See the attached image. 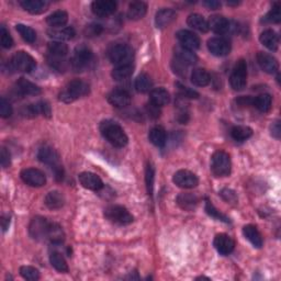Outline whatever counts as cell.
Masks as SVG:
<instances>
[{"label":"cell","mask_w":281,"mask_h":281,"mask_svg":"<svg viewBox=\"0 0 281 281\" xmlns=\"http://www.w3.org/2000/svg\"><path fill=\"white\" fill-rule=\"evenodd\" d=\"M47 63L53 70H55L60 73L67 71L68 66L71 65V64H68V62L66 61V57H56L52 55L47 56Z\"/></svg>","instance_id":"cell-44"},{"label":"cell","mask_w":281,"mask_h":281,"mask_svg":"<svg viewBox=\"0 0 281 281\" xmlns=\"http://www.w3.org/2000/svg\"><path fill=\"white\" fill-rule=\"evenodd\" d=\"M259 41L265 47L270 51H277L279 46V38L274 30H265L260 34Z\"/></svg>","instance_id":"cell-25"},{"label":"cell","mask_w":281,"mask_h":281,"mask_svg":"<svg viewBox=\"0 0 281 281\" xmlns=\"http://www.w3.org/2000/svg\"><path fill=\"white\" fill-rule=\"evenodd\" d=\"M12 115V107L9 101L6 100V98H1V100H0V116L3 119H7V118L11 117Z\"/></svg>","instance_id":"cell-52"},{"label":"cell","mask_w":281,"mask_h":281,"mask_svg":"<svg viewBox=\"0 0 281 281\" xmlns=\"http://www.w3.org/2000/svg\"><path fill=\"white\" fill-rule=\"evenodd\" d=\"M50 263L60 273H68V265L66 260L64 258V256L61 253H58V251H53L50 255Z\"/></svg>","instance_id":"cell-39"},{"label":"cell","mask_w":281,"mask_h":281,"mask_svg":"<svg viewBox=\"0 0 281 281\" xmlns=\"http://www.w3.org/2000/svg\"><path fill=\"white\" fill-rule=\"evenodd\" d=\"M89 93V85L86 81L75 80L68 83L66 89L60 93V100L65 103H71L78 98L87 96Z\"/></svg>","instance_id":"cell-4"},{"label":"cell","mask_w":281,"mask_h":281,"mask_svg":"<svg viewBox=\"0 0 281 281\" xmlns=\"http://www.w3.org/2000/svg\"><path fill=\"white\" fill-rule=\"evenodd\" d=\"M205 211H206V213H208L210 216H212V218H214L216 220L225 222V223H230V222H231L229 220V218H226V216L223 213H221V212L218 209H216L215 206L211 203V201H209V200L205 201Z\"/></svg>","instance_id":"cell-46"},{"label":"cell","mask_w":281,"mask_h":281,"mask_svg":"<svg viewBox=\"0 0 281 281\" xmlns=\"http://www.w3.org/2000/svg\"><path fill=\"white\" fill-rule=\"evenodd\" d=\"M154 179H155V170L152 164H147L146 170H145V181H146V188L149 195H153V190H154Z\"/></svg>","instance_id":"cell-49"},{"label":"cell","mask_w":281,"mask_h":281,"mask_svg":"<svg viewBox=\"0 0 281 281\" xmlns=\"http://www.w3.org/2000/svg\"><path fill=\"white\" fill-rule=\"evenodd\" d=\"M208 48L212 55L214 56H226L231 52V43L225 38H211L208 41Z\"/></svg>","instance_id":"cell-13"},{"label":"cell","mask_w":281,"mask_h":281,"mask_svg":"<svg viewBox=\"0 0 281 281\" xmlns=\"http://www.w3.org/2000/svg\"><path fill=\"white\" fill-rule=\"evenodd\" d=\"M263 21L269 23H279L281 21V7L279 2H276L274 4L271 10L266 14Z\"/></svg>","instance_id":"cell-45"},{"label":"cell","mask_w":281,"mask_h":281,"mask_svg":"<svg viewBox=\"0 0 281 281\" xmlns=\"http://www.w3.org/2000/svg\"><path fill=\"white\" fill-rule=\"evenodd\" d=\"M213 245H214L215 249L218 250L219 254L226 256V255H230L232 251L234 250L235 241L229 235L218 234L214 238Z\"/></svg>","instance_id":"cell-17"},{"label":"cell","mask_w":281,"mask_h":281,"mask_svg":"<svg viewBox=\"0 0 281 281\" xmlns=\"http://www.w3.org/2000/svg\"><path fill=\"white\" fill-rule=\"evenodd\" d=\"M271 135L276 139H279L280 137V123L279 121H276L275 123H273V125H271Z\"/></svg>","instance_id":"cell-58"},{"label":"cell","mask_w":281,"mask_h":281,"mask_svg":"<svg viewBox=\"0 0 281 281\" xmlns=\"http://www.w3.org/2000/svg\"><path fill=\"white\" fill-rule=\"evenodd\" d=\"M199 199L196 195L192 194H180L177 197V203L179 204L180 208L187 211H192L197 204H198Z\"/></svg>","instance_id":"cell-32"},{"label":"cell","mask_w":281,"mask_h":281,"mask_svg":"<svg viewBox=\"0 0 281 281\" xmlns=\"http://www.w3.org/2000/svg\"><path fill=\"white\" fill-rule=\"evenodd\" d=\"M50 226L51 222H48L45 218H42V216H37V218H34L31 221L30 225H29V233H30L32 239L37 241L47 240Z\"/></svg>","instance_id":"cell-10"},{"label":"cell","mask_w":281,"mask_h":281,"mask_svg":"<svg viewBox=\"0 0 281 281\" xmlns=\"http://www.w3.org/2000/svg\"><path fill=\"white\" fill-rule=\"evenodd\" d=\"M47 50L50 55L56 57H66L68 54V46L60 41H53L48 43Z\"/></svg>","instance_id":"cell-40"},{"label":"cell","mask_w":281,"mask_h":281,"mask_svg":"<svg viewBox=\"0 0 281 281\" xmlns=\"http://www.w3.org/2000/svg\"><path fill=\"white\" fill-rule=\"evenodd\" d=\"M145 109H146L147 115H149L152 118V119H157V118L161 117L160 107H157L156 105H154V103H152L151 101H150V103H147L146 107H145Z\"/></svg>","instance_id":"cell-54"},{"label":"cell","mask_w":281,"mask_h":281,"mask_svg":"<svg viewBox=\"0 0 281 281\" xmlns=\"http://www.w3.org/2000/svg\"><path fill=\"white\" fill-rule=\"evenodd\" d=\"M271 103H273V99H271V96L268 93H263V95H259L258 97L254 98L253 106L258 109L260 112H268L271 108Z\"/></svg>","instance_id":"cell-41"},{"label":"cell","mask_w":281,"mask_h":281,"mask_svg":"<svg viewBox=\"0 0 281 281\" xmlns=\"http://www.w3.org/2000/svg\"><path fill=\"white\" fill-rule=\"evenodd\" d=\"M220 195L222 198H223L226 202H229V203H236V202H238V196H236L234 190L225 188L220 192Z\"/></svg>","instance_id":"cell-53"},{"label":"cell","mask_w":281,"mask_h":281,"mask_svg":"<svg viewBox=\"0 0 281 281\" xmlns=\"http://www.w3.org/2000/svg\"><path fill=\"white\" fill-rule=\"evenodd\" d=\"M211 169L216 177L229 176L232 169V161L228 153L224 151H216L212 155Z\"/></svg>","instance_id":"cell-5"},{"label":"cell","mask_w":281,"mask_h":281,"mask_svg":"<svg viewBox=\"0 0 281 281\" xmlns=\"http://www.w3.org/2000/svg\"><path fill=\"white\" fill-rule=\"evenodd\" d=\"M108 101H109L113 107L123 109V108L130 105L131 96L130 93L124 89H115L108 96Z\"/></svg>","instance_id":"cell-19"},{"label":"cell","mask_w":281,"mask_h":281,"mask_svg":"<svg viewBox=\"0 0 281 281\" xmlns=\"http://www.w3.org/2000/svg\"><path fill=\"white\" fill-rule=\"evenodd\" d=\"M257 62L261 70L267 74H276L279 70V64L276 58L270 54L258 52Z\"/></svg>","instance_id":"cell-20"},{"label":"cell","mask_w":281,"mask_h":281,"mask_svg":"<svg viewBox=\"0 0 281 281\" xmlns=\"http://www.w3.org/2000/svg\"><path fill=\"white\" fill-rule=\"evenodd\" d=\"M20 275L22 277L29 281H37L40 279V273L37 268L32 266H22L20 268Z\"/></svg>","instance_id":"cell-48"},{"label":"cell","mask_w":281,"mask_h":281,"mask_svg":"<svg viewBox=\"0 0 281 281\" xmlns=\"http://www.w3.org/2000/svg\"><path fill=\"white\" fill-rule=\"evenodd\" d=\"M92 62H93L92 51L88 46L81 44V45L77 46L75 48L70 64L71 67L73 68V71H75L76 73H80L86 71L87 68H89Z\"/></svg>","instance_id":"cell-3"},{"label":"cell","mask_w":281,"mask_h":281,"mask_svg":"<svg viewBox=\"0 0 281 281\" xmlns=\"http://www.w3.org/2000/svg\"><path fill=\"white\" fill-rule=\"evenodd\" d=\"M254 102V98H251L249 96L247 97H240L239 99H236V103H239L240 106H253Z\"/></svg>","instance_id":"cell-57"},{"label":"cell","mask_w":281,"mask_h":281,"mask_svg":"<svg viewBox=\"0 0 281 281\" xmlns=\"http://www.w3.org/2000/svg\"><path fill=\"white\" fill-rule=\"evenodd\" d=\"M91 10L97 17L107 18L116 12L117 2L113 0H97L92 2Z\"/></svg>","instance_id":"cell-15"},{"label":"cell","mask_w":281,"mask_h":281,"mask_svg":"<svg viewBox=\"0 0 281 281\" xmlns=\"http://www.w3.org/2000/svg\"><path fill=\"white\" fill-rule=\"evenodd\" d=\"M243 234L245 239L250 241V244L256 248H260L263 246V238L259 233L258 229L254 225H246L243 228Z\"/></svg>","instance_id":"cell-26"},{"label":"cell","mask_w":281,"mask_h":281,"mask_svg":"<svg viewBox=\"0 0 281 281\" xmlns=\"http://www.w3.org/2000/svg\"><path fill=\"white\" fill-rule=\"evenodd\" d=\"M208 26L209 29L216 34H228L231 32V21L223 16L214 14V16L210 17Z\"/></svg>","instance_id":"cell-18"},{"label":"cell","mask_w":281,"mask_h":281,"mask_svg":"<svg viewBox=\"0 0 281 281\" xmlns=\"http://www.w3.org/2000/svg\"><path fill=\"white\" fill-rule=\"evenodd\" d=\"M149 139L152 144H154L157 147H164L167 142V134L164 127L161 126H154L150 131Z\"/></svg>","instance_id":"cell-31"},{"label":"cell","mask_w":281,"mask_h":281,"mask_svg":"<svg viewBox=\"0 0 281 281\" xmlns=\"http://www.w3.org/2000/svg\"><path fill=\"white\" fill-rule=\"evenodd\" d=\"M1 224H2V230L3 231H7L9 228V224H10V219H9V216H2V220H1Z\"/></svg>","instance_id":"cell-60"},{"label":"cell","mask_w":281,"mask_h":281,"mask_svg":"<svg viewBox=\"0 0 281 281\" xmlns=\"http://www.w3.org/2000/svg\"><path fill=\"white\" fill-rule=\"evenodd\" d=\"M150 98H151V102L160 108L168 105L170 101L169 92L161 87L151 90Z\"/></svg>","instance_id":"cell-29"},{"label":"cell","mask_w":281,"mask_h":281,"mask_svg":"<svg viewBox=\"0 0 281 281\" xmlns=\"http://www.w3.org/2000/svg\"><path fill=\"white\" fill-rule=\"evenodd\" d=\"M78 180H80V185L83 188L93 190V191H99L103 188V182L99 176H97L93 172L89 171H83L78 176Z\"/></svg>","instance_id":"cell-16"},{"label":"cell","mask_w":281,"mask_h":281,"mask_svg":"<svg viewBox=\"0 0 281 281\" xmlns=\"http://www.w3.org/2000/svg\"><path fill=\"white\" fill-rule=\"evenodd\" d=\"M176 38L180 43L179 45L188 48V50L195 51V50H198V48L200 47V44H201L200 38L197 36L196 33L191 32L189 30L178 31L176 34Z\"/></svg>","instance_id":"cell-14"},{"label":"cell","mask_w":281,"mask_h":281,"mask_svg":"<svg viewBox=\"0 0 281 281\" xmlns=\"http://www.w3.org/2000/svg\"><path fill=\"white\" fill-rule=\"evenodd\" d=\"M203 4L206 7L211 9V10H216L221 7V2L215 1V0H208V1H203Z\"/></svg>","instance_id":"cell-59"},{"label":"cell","mask_w":281,"mask_h":281,"mask_svg":"<svg viewBox=\"0 0 281 281\" xmlns=\"http://www.w3.org/2000/svg\"><path fill=\"white\" fill-rule=\"evenodd\" d=\"M177 14L170 8H164L156 13L155 24L159 29H165L176 20Z\"/></svg>","instance_id":"cell-21"},{"label":"cell","mask_w":281,"mask_h":281,"mask_svg":"<svg viewBox=\"0 0 281 281\" xmlns=\"http://www.w3.org/2000/svg\"><path fill=\"white\" fill-rule=\"evenodd\" d=\"M21 179L24 184H27L31 187H43L46 184V176L40 169L37 168H26L21 171Z\"/></svg>","instance_id":"cell-12"},{"label":"cell","mask_w":281,"mask_h":281,"mask_svg":"<svg viewBox=\"0 0 281 281\" xmlns=\"http://www.w3.org/2000/svg\"><path fill=\"white\" fill-rule=\"evenodd\" d=\"M16 29L26 42L32 44L37 41V32L31 27L24 26V24H17Z\"/></svg>","instance_id":"cell-43"},{"label":"cell","mask_w":281,"mask_h":281,"mask_svg":"<svg viewBox=\"0 0 281 281\" xmlns=\"http://www.w3.org/2000/svg\"><path fill=\"white\" fill-rule=\"evenodd\" d=\"M45 205L47 206L48 209L51 210H58L61 209L62 206L65 203V198H64V196L62 192L60 191H51L48 192L45 197Z\"/></svg>","instance_id":"cell-30"},{"label":"cell","mask_w":281,"mask_h":281,"mask_svg":"<svg viewBox=\"0 0 281 281\" xmlns=\"http://www.w3.org/2000/svg\"><path fill=\"white\" fill-rule=\"evenodd\" d=\"M231 87L234 90H243L247 83V65L244 60H240L234 67L230 77Z\"/></svg>","instance_id":"cell-9"},{"label":"cell","mask_w":281,"mask_h":281,"mask_svg":"<svg viewBox=\"0 0 281 281\" xmlns=\"http://www.w3.org/2000/svg\"><path fill=\"white\" fill-rule=\"evenodd\" d=\"M37 66L36 60L30 55L23 51L17 52L11 57L10 62H9V67L11 71L16 72H22V73H31Z\"/></svg>","instance_id":"cell-7"},{"label":"cell","mask_w":281,"mask_h":281,"mask_svg":"<svg viewBox=\"0 0 281 281\" xmlns=\"http://www.w3.org/2000/svg\"><path fill=\"white\" fill-rule=\"evenodd\" d=\"M68 21V14L64 10H57L55 12L51 13L50 16L46 18V22L52 28H62L65 26Z\"/></svg>","instance_id":"cell-34"},{"label":"cell","mask_w":281,"mask_h":281,"mask_svg":"<svg viewBox=\"0 0 281 281\" xmlns=\"http://www.w3.org/2000/svg\"><path fill=\"white\" fill-rule=\"evenodd\" d=\"M187 23L188 26L191 27L195 30H198L200 32H208L209 31V26H208V21L201 16V14L198 13H194L190 14L187 19Z\"/></svg>","instance_id":"cell-35"},{"label":"cell","mask_w":281,"mask_h":281,"mask_svg":"<svg viewBox=\"0 0 281 281\" xmlns=\"http://www.w3.org/2000/svg\"><path fill=\"white\" fill-rule=\"evenodd\" d=\"M172 68H174L175 73L178 74L180 76H186L187 74V65H185L184 63H181L179 61L175 60L172 62Z\"/></svg>","instance_id":"cell-56"},{"label":"cell","mask_w":281,"mask_h":281,"mask_svg":"<svg viewBox=\"0 0 281 281\" xmlns=\"http://www.w3.org/2000/svg\"><path fill=\"white\" fill-rule=\"evenodd\" d=\"M0 43L4 48H10L13 45V40L10 33L3 26L0 28Z\"/></svg>","instance_id":"cell-51"},{"label":"cell","mask_w":281,"mask_h":281,"mask_svg":"<svg viewBox=\"0 0 281 281\" xmlns=\"http://www.w3.org/2000/svg\"><path fill=\"white\" fill-rule=\"evenodd\" d=\"M48 37L52 39H55L60 42L62 41H70L74 37L76 36V31L74 30V28L72 27H65L61 29H53V30L47 31Z\"/></svg>","instance_id":"cell-28"},{"label":"cell","mask_w":281,"mask_h":281,"mask_svg":"<svg viewBox=\"0 0 281 281\" xmlns=\"http://www.w3.org/2000/svg\"><path fill=\"white\" fill-rule=\"evenodd\" d=\"M38 159L40 160V161L51 167L54 171V174H55V178L58 181L63 180L64 169L60 161V156H58L55 150L52 149L50 146H44L39 151Z\"/></svg>","instance_id":"cell-2"},{"label":"cell","mask_w":281,"mask_h":281,"mask_svg":"<svg viewBox=\"0 0 281 281\" xmlns=\"http://www.w3.org/2000/svg\"><path fill=\"white\" fill-rule=\"evenodd\" d=\"M100 132L103 137L118 149H122L127 145L129 137L124 130L115 121H103L100 124Z\"/></svg>","instance_id":"cell-1"},{"label":"cell","mask_w":281,"mask_h":281,"mask_svg":"<svg viewBox=\"0 0 281 281\" xmlns=\"http://www.w3.org/2000/svg\"><path fill=\"white\" fill-rule=\"evenodd\" d=\"M20 6L32 14H40L47 10L50 3L44 0H22L20 1Z\"/></svg>","instance_id":"cell-23"},{"label":"cell","mask_w":281,"mask_h":281,"mask_svg":"<svg viewBox=\"0 0 281 281\" xmlns=\"http://www.w3.org/2000/svg\"><path fill=\"white\" fill-rule=\"evenodd\" d=\"M47 240L54 245H60L63 243L64 240H65V234H64V231L60 225L56 223H51L47 234Z\"/></svg>","instance_id":"cell-37"},{"label":"cell","mask_w":281,"mask_h":281,"mask_svg":"<svg viewBox=\"0 0 281 281\" xmlns=\"http://www.w3.org/2000/svg\"><path fill=\"white\" fill-rule=\"evenodd\" d=\"M17 90L22 96H38L41 93L40 87L23 77L17 81Z\"/></svg>","instance_id":"cell-24"},{"label":"cell","mask_w":281,"mask_h":281,"mask_svg":"<svg viewBox=\"0 0 281 281\" xmlns=\"http://www.w3.org/2000/svg\"><path fill=\"white\" fill-rule=\"evenodd\" d=\"M0 162L3 168H7L10 165V153L7 151V149L2 147L1 152H0Z\"/></svg>","instance_id":"cell-55"},{"label":"cell","mask_w":281,"mask_h":281,"mask_svg":"<svg viewBox=\"0 0 281 281\" xmlns=\"http://www.w3.org/2000/svg\"><path fill=\"white\" fill-rule=\"evenodd\" d=\"M172 181L177 187L182 189H192L199 184V179L197 175L186 169L176 171L174 177H172Z\"/></svg>","instance_id":"cell-11"},{"label":"cell","mask_w":281,"mask_h":281,"mask_svg":"<svg viewBox=\"0 0 281 281\" xmlns=\"http://www.w3.org/2000/svg\"><path fill=\"white\" fill-rule=\"evenodd\" d=\"M176 87H177V89H178L179 96L185 98V99H198L199 98L198 92L194 89H191V88L189 87L182 85V83L179 81L176 82Z\"/></svg>","instance_id":"cell-47"},{"label":"cell","mask_w":281,"mask_h":281,"mask_svg":"<svg viewBox=\"0 0 281 281\" xmlns=\"http://www.w3.org/2000/svg\"><path fill=\"white\" fill-rule=\"evenodd\" d=\"M147 11V4L143 1H133L130 3L129 10H127V17L131 20H141L145 17Z\"/></svg>","instance_id":"cell-27"},{"label":"cell","mask_w":281,"mask_h":281,"mask_svg":"<svg viewBox=\"0 0 281 281\" xmlns=\"http://www.w3.org/2000/svg\"><path fill=\"white\" fill-rule=\"evenodd\" d=\"M102 31H103V28H102L101 24L90 23L85 28V30H83V34H85V36L88 38H96V37H99L100 34L102 33Z\"/></svg>","instance_id":"cell-50"},{"label":"cell","mask_w":281,"mask_h":281,"mask_svg":"<svg viewBox=\"0 0 281 281\" xmlns=\"http://www.w3.org/2000/svg\"><path fill=\"white\" fill-rule=\"evenodd\" d=\"M211 81L210 74L203 68H197L191 74V82L198 87L208 86Z\"/></svg>","instance_id":"cell-33"},{"label":"cell","mask_w":281,"mask_h":281,"mask_svg":"<svg viewBox=\"0 0 281 281\" xmlns=\"http://www.w3.org/2000/svg\"><path fill=\"white\" fill-rule=\"evenodd\" d=\"M231 135L236 142H244L253 135V130L249 126L236 125L231 131Z\"/></svg>","instance_id":"cell-38"},{"label":"cell","mask_w":281,"mask_h":281,"mask_svg":"<svg viewBox=\"0 0 281 281\" xmlns=\"http://www.w3.org/2000/svg\"><path fill=\"white\" fill-rule=\"evenodd\" d=\"M105 216L106 218L113 222V223L120 224V225H127L131 224L134 218L130 213L127 209L122 205H110L105 210Z\"/></svg>","instance_id":"cell-8"},{"label":"cell","mask_w":281,"mask_h":281,"mask_svg":"<svg viewBox=\"0 0 281 281\" xmlns=\"http://www.w3.org/2000/svg\"><path fill=\"white\" fill-rule=\"evenodd\" d=\"M133 55H134V53H133L132 47L126 45V44H115L108 51L109 60L118 66L130 64Z\"/></svg>","instance_id":"cell-6"},{"label":"cell","mask_w":281,"mask_h":281,"mask_svg":"<svg viewBox=\"0 0 281 281\" xmlns=\"http://www.w3.org/2000/svg\"><path fill=\"white\" fill-rule=\"evenodd\" d=\"M152 88H153V81L149 75H146V74H141V75L137 76V78L135 80V89L137 91L141 93H145L152 90Z\"/></svg>","instance_id":"cell-42"},{"label":"cell","mask_w":281,"mask_h":281,"mask_svg":"<svg viewBox=\"0 0 281 281\" xmlns=\"http://www.w3.org/2000/svg\"><path fill=\"white\" fill-rule=\"evenodd\" d=\"M133 72H134V65L130 63V64H125V65L117 66L115 70L112 71L111 76L115 80H124L126 78L132 76Z\"/></svg>","instance_id":"cell-36"},{"label":"cell","mask_w":281,"mask_h":281,"mask_svg":"<svg viewBox=\"0 0 281 281\" xmlns=\"http://www.w3.org/2000/svg\"><path fill=\"white\" fill-rule=\"evenodd\" d=\"M174 52H175V60L184 63L187 66L194 65V64L198 62V57H197L194 51L188 50V48H186L184 46L177 45L175 47Z\"/></svg>","instance_id":"cell-22"}]
</instances>
